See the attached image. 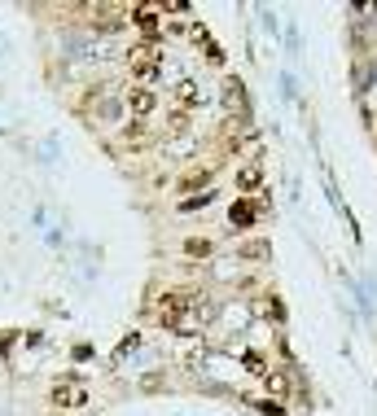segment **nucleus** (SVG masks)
<instances>
[{
    "label": "nucleus",
    "instance_id": "1",
    "mask_svg": "<svg viewBox=\"0 0 377 416\" xmlns=\"http://www.w3.org/2000/svg\"><path fill=\"white\" fill-rule=\"evenodd\" d=\"M158 324H167V329H198V311H193V298L185 294H162L158 298Z\"/></svg>",
    "mask_w": 377,
    "mask_h": 416
},
{
    "label": "nucleus",
    "instance_id": "2",
    "mask_svg": "<svg viewBox=\"0 0 377 416\" xmlns=\"http://www.w3.org/2000/svg\"><path fill=\"white\" fill-rule=\"evenodd\" d=\"M127 71L136 75V83H145V88H150V83L158 79V71H162V44H132L127 48Z\"/></svg>",
    "mask_w": 377,
    "mask_h": 416
},
{
    "label": "nucleus",
    "instance_id": "3",
    "mask_svg": "<svg viewBox=\"0 0 377 416\" xmlns=\"http://www.w3.org/2000/svg\"><path fill=\"white\" fill-rule=\"evenodd\" d=\"M88 386L84 381H75V377H66V381H57L53 386V408L57 412H79V408H88Z\"/></svg>",
    "mask_w": 377,
    "mask_h": 416
},
{
    "label": "nucleus",
    "instance_id": "4",
    "mask_svg": "<svg viewBox=\"0 0 377 416\" xmlns=\"http://www.w3.org/2000/svg\"><path fill=\"white\" fill-rule=\"evenodd\" d=\"M123 106L132 110V119H150V114L158 110V92L145 88V83H132V88H127V96H123Z\"/></svg>",
    "mask_w": 377,
    "mask_h": 416
},
{
    "label": "nucleus",
    "instance_id": "5",
    "mask_svg": "<svg viewBox=\"0 0 377 416\" xmlns=\"http://www.w3.org/2000/svg\"><path fill=\"white\" fill-rule=\"evenodd\" d=\"M198 106H202V83L180 79V83H176V110L189 114V110H198Z\"/></svg>",
    "mask_w": 377,
    "mask_h": 416
},
{
    "label": "nucleus",
    "instance_id": "6",
    "mask_svg": "<svg viewBox=\"0 0 377 416\" xmlns=\"http://www.w3.org/2000/svg\"><path fill=\"white\" fill-rule=\"evenodd\" d=\"M259 220V202L255 197H241V202H233V210H228V224L233 228H250Z\"/></svg>",
    "mask_w": 377,
    "mask_h": 416
},
{
    "label": "nucleus",
    "instance_id": "7",
    "mask_svg": "<svg viewBox=\"0 0 377 416\" xmlns=\"http://www.w3.org/2000/svg\"><path fill=\"white\" fill-rule=\"evenodd\" d=\"M136 27H141L145 44H158V31H162V22H158V13H154V9H141V13H136Z\"/></svg>",
    "mask_w": 377,
    "mask_h": 416
},
{
    "label": "nucleus",
    "instance_id": "8",
    "mask_svg": "<svg viewBox=\"0 0 377 416\" xmlns=\"http://www.w3.org/2000/svg\"><path fill=\"white\" fill-rule=\"evenodd\" d=\"M237 185L246 189V193H255L259 185H264V166H255V162H246L241 171H237Z\"/></svg>",
    "mask_w": 377,
    "mask_h": 416
},
{
    "label": "nucleus",
    "instance_id": "9",
    "mask_svg": "<svg viewBox=\"0 0 377 416\" xmlns=\"http://www.w3.org/2000/svg\"><path fill=\"white\" fill-rule=\"evenodd\" d=\"M185 254L206 259V254H211V241H206V237H189V241H185Z\"/></svg>",
    "mask_w": 377,
    "mask_h": 416
},
{
    "label": "nucleus",
    "instance_id": "10",
    "mask_svg": "<svg viewBox=\"0 0 377 416\" xmlns=\"http://www.w3.org/2000/svg\"><path fill=\"white\" fill-rule=\"evenodd\" d=\"M198 185H211V166H202V171H193L189 180H185V189H189V197H193V189Z\"/></svg>",
    "mask_w": 377,
    "mask_h": 416
},
{
    "label": "nucleus",
    "instance_id": "11",
    "mask_svg": "<svg viewBox=\"0 0 377 416\" xmlns=\"http://www.w3.org/2000/svg\"><path fill=\"white\" fill-rule=\"evenodd\" d=\"M206 202H215V193H202V197H185V202H180V210H202Z\"/></svg>",
    "mask_w": 377,
    "mask_h": 416
},
{
    "label": "nucleus",
    "instance_id": "12",
    "mask_svg": "<svg viewBox=\"0 0 377 416\" xmlns=\"http://www.w3.org/2000/svg\"><path fill=\"white\" fill-rule=\"evenodd\" d=\"M127 141H132V145H145V141H150V136H145V123H141V119L127 123Z\"/></svg>",
    "mask_w": 377,
    "mask_h": 416
},
{
    "label": "nucleus",
    "instance_id": "13",
    "mask_svg": "<svg viewBox=\"0 0 377 416\" xmlns=\"http://www.w3.org/2000/svg\"><path fill=\"white\" fill-rule=\"evenodd\" d=\"M185 127H189V114H180V110H176V114H171V131L180 136V131H185Z\"/></svg>",
    "mask_w": 377,
    "mask_h": 416
},
{
    "label": "nucleus",
    "instance_id": "14",
    "mask_svg": "<svg viewBox=\"0 0 377 416\" xmlns=\"http://www.w3.org/2000/svg\"><path fill=\"white\" fill-rule=\"evenodd\" d=\"M259 412H264V416H285V408L272 403V399H264V408H259Z\"/></svg>",
    "mask_w": 377,
    "mask_h": 416
}]
</instances>
